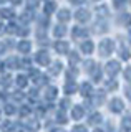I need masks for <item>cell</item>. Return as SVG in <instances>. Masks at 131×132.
<instances>
[{
	"mask_svg": "<svg viewBox=\"0 0 131 132\" xmlns=\"http://www.w3.org/2000/svg\"><path fill=\"white\" fill-rule=\"evenodd\" d=\"M12 99H17V101H23V99H25V96H23V93L17 91V93H13V94H12Z\"/></svg>",
	"mask_w": 131,
	"mask_h": 132,
	"instance_id": "obj_11",
	"label": "cell"
},
{
	"mask_svg": "<svg viewBox=\"0 0 131 132\" xmlns=\"http://www.w3.org/2000/svg\"><path fill=\"white\" fill-rule=\"evenodd\" d=\"M7 31H9V33H17V31H18L17 25H15V23H10L9 27H7Z\"/></svg>",
	"mask_w": 131,
	"mask_h": 132,
	"instance_id": "obj_13",
	"label": "cell"
},
{
	"mask_svg": "<svg viewBox=\"0 0 131 132\" xmlns=\"http://www.w3.org/2000/svg\"><path fill=\"white\" fill-rule=\"evenodd\" d=\"M73 112H75V117H80V116H81V111L80 109H75Z\"/></svg>",
	"mask_w": 131,
	"mask_h": 132,
	"instance_id": "obj_23",
	"label": "cell"
},
{
	"mask_svg": "<svg viewBox=\"0 0 131 132\" xmlns=\"http://www.w3.org/2000/svg\"><path fill=\"white\" fill-rule=\"evenodd\" d=\"M28 64H30V60H28V58H23V60L20 61V66H22V68H23V66L28 68Z\"/></svg>",
	"mask_w": 131,
	"mask_h": 132,
	"instance_id": "obj_18",
	"label": "cell"
},
{
	"mask_svg": "<svg viewBox=\"0 0 131 132\" xmlns=\"http://www.w3.org/2000/svg\"><path fill=\"white\" fill-rule=\"evenodd\" d=\"M55 48H56V51H58V53H63V51H67V43L58 41V43L55 45Z\"/></svg>",
	"mask_w": 131,
	"mask_h": 132,
	"instance_id": "obj_9",
	"label": "cell"
},
{
	"mask_svg": "<svg viewBox=\"0 0 131 132\" xmlns=\"http://www.w3.org/2000/svg\"><path fill=\"white\" fill-rule=\"evenodd\" d=\"M2 130H3V132H12V130H13L12 122H10V121H3V122H2Z\"/></svg>",
	"mask_w": 131,
	"mask_h": 132,
	"instance_id": "obj_7",
	"label": "cell"
},
{
	"mask_svg": "<svg viewBox=\"0 0 131 132\" xmlns=\"http://www.w3.org/2000/svg\"><path fill=\"white\" fill-rule=\"evenodd\" d=\"M18 112H20V116H28V114H30V107H28V106H22Z\"/></svg>",
	"mask_w": 131,
	"mask_h": 132,
	"instance_id": "obj_12",
	"label": "cell"
},
{
	"mask_svg": "<svg viewBox=\"0 0 131 132\" xmlns=\"http://www.w3.org/2000/svg\"><path fill=\"white\" fill-rule=\"evenodd\" d=\"M0 16L2 18H13L15 13L12 8H0Z\"/></svg>",
	"mask_w": 131,
	"mask_h": 132,
	"instance_id": "obj_5",
	"label": "cell"
},
{
	"mask_svg": "<svg viewBox=\"0 0 131 132\" xmlns=\"http://www.w3.org/2000/svg\"><path fill=\"white\" fill-rule=\"evenodd\" d=\"M55 8H56V3L55 2H47V5H45V13H52Z\"/></svg>",
	"mask_w": 131,
	"mask_h": 132,
	"instance_id": "obj_8",
	"label": "cell"
},
{
	"mask_svg": "<svg viewBox=\"0 0 131 132\" xmlns=\"http://www.w3.org/2000/svg\"><path fill=\"white\" fill-rule=\"evenodd\" d=\"M18 132H25V130H18Z\"/></svg>",
	"mask_w": 131,
	"mask_h": 132,
	"instance_id": "obj_27",
	"label": "cell"
},
{
	"mask_svg": "<svg viewBox=\"0 0 131 132\" xmlns=\"http://www.w3.org/2000/svg\"><path fill=\"white\" fill-rule=\"evenodd\" d=\"M58 69H60V64H58V63H56L55 66H53V71H55V73H58Z\"/></svg>",
	"mask_w": 131,
	"mask_h": 132,
	"instance_id": "obj_24",
	"label": "cell"
},
{
	"mask_svg": "<svg viewBox=\"0 0 131 132\" xmlns=\"http://www.w3.org/2000/svg\"><path fill=\"white\" fill-rule=\"evenodd\" d=\"M13 5H22V0H10Z\"/></svg>",
	"mask_w": 131,
	"mask_h": 132,
	"instance_id": "obj_22",
	"label": "cell"
},
{
	"mask_svg": "<svg viewBox=\"0 0 131 132\" xmlns=\"http://www.w3.org/2000/svg\"><path fill=\"white\" fill-rule=\"evenodd\" d=\"M18 58H9V60H7V66H9V68H20V63H18Z\"/></svg>",
	"mask_w": 131,
	"mask_h": 132,
	"instance_id": "obj_6",
	"label": "cell"
},
{
	"mask_svg": "<svg viewBox=\"0 0 131 132\" xmlns=\"http://www.w3.org/2000/svg\"><path fill=\"white\" fill-rule=\"evenodd\" d=\"M58 18L61 20V22H63V20H68V18H70V13H68L67 10H61L60 13H58Z\"/></svg>",
	"mask_w": 131,
	"mask_h": 132,
	"instance_id": "obj_10",
	"label": "cell"
},
{
	"mask_svg": "<svg viewBox=\"0 0 131 132\" xmlns=\"http://www.w3.org/2000/svg\"><path fill=\"white\" fill-rule=\"evenodd\" d=\"M35 60H37V63L38 64H48V61H50V58H48V53L45 51V50H42V51H38L37 53V56H35Z\"/></svg>",
	"mask_w": 131,
	"mask_h": 132,
	"instance_id": "obj_1",
	"label": "cell"
},
{
	"mask_svg": "<svg viewBox=\"0 0 131 132\" xmlns=\"http://www.w3.org/2000/svg\"><path fill=\"white\" fill-rule=\"evenodd\" d=\"M30 48H32V43H30L28 40H22V41L17 45V50H18L20 53H23V55H27V53L30 51Z\"/></svg>",
	"mask_w": 131,
	"mask_h": 132,
	"instance_id": "obj_2",
	"label": "cell"
},
{
	"mask_svg": "<svg viewBox=\"0 0 131 132\" xmlns=\"http://www.w3.org/2000/svg\"><path fill=\"white\" fill-rule=\"evenodd\" d=\"M55 96H56V89H55V88H52V89L47 91V97H48V99H50V97H55Z\"/></svg>",
	"mask_w": 131,
	"mask_h": 132,
	"instance_id": "obj_15",
	"label": "cell"
},
{
	"mask_svg": "<svg viewBox=\"0 0 131 132\" xmlns=\"http://www.w3.org/2000/svg\"><path fill=\"white\" fill-rule=\"evenodd\" d=\"M90 50H91V45H90V43H86V45H83V51H90Z\"/></svg>",
	"mask_w": 131,
	"mask_h": 132,
	"instance_id": "obj_21",
	"label": "cell"
},
{
	"mask_svg": "<svg viewBox=\"0 0 131 132\" xmlns=\"http://www.w3.org/2000/svg\"><path fill=\"white\" fill-rule=\"evenodd\" d=\"M17 33H18V35H22V36H27L28 35V28H20Z\"/></svg>",
	"mask_w": 131,
	"mask_h": 132,
	"instance_id": "obj_19",
	"label": "cell"
},
{
	"mask_svg": "<svg viewBox=\"0 0 131 132\" xmlns=\"http://www.w3.org/2000/svg\"><path fill=\"white\" fill-rule=\"evenodd\" d=\"M17 106H13V104H10V102H9V104H5V107H3V112H5L7 116H15V114H17Z\"/></svg>",
	"mask_w": 131,
	"mask_h": 132,
	"instance_id": "obj_4",
	"label": "cell"
},
{
	"mask_svg": "<svg viewBox=\"0 0 131 132\" xmlns=\"http://www.w3.org/2000/svg\"><path fill=\"white\" fill-rule=\"evenodd\" d=\"M32 18V13H30V12H23V13H22V20H23V22H28V20H30Z\"/></svg>",
	"mask_w": 131,
	"mask_h": 132,
	"instance_id": "obj_14",
	"label": "cell"
},
{
	"mask_svg": "<svg viewBox=\"0 0 131 132\" xmlns=\"http://www.w3.org/2000/svg\"><path fill=\"white\" fill-rule=\"evenodd\" d=\"M71 2H75V3H78V2H83V0H71Z\"/></svg>",
	"mask_w": 131,
	"mask_h": 132,
	"instance_id": "obj_25",
	"label": "cell"
},
{
	"mask_svg": "<svg viewBox=\"0 0 131 132\" xmlns=\"http://www.w3.org/2000/svg\"><path fill=\"white\" fill-rule=\"evenodd\" d=\"M2 30H3V25H2V23H0V31H2Z\"/></svg>",
	"mask_w": 131,
	"mask_h": 132,
	"instance_id": "obj_26",
	"label": "cell"
},
{
	"mask_svg": "<svg viewBox=\"0 0 131 132\" xmlns=\"http://www.w3.org/2000/svg\"><path fill=\"white\" fill-rule=\"evenodd\" d=\"M63 33H65V28H63V27H56V28H55V35H56V36H61Z\"/></svg>",
	"mask_w": 131,
	"mask_h": 132,
	"instance_id": "obj_16",
	"label": "cell"
},
{
	"mask_svg": "<svg viewBox=\"0 0 131 132\" xmlns=\"http://www.w3.org/2000/svg\"><path fill=\"white\" fill-rule=\"evenodd\" d=\"M17 84H18L20 89L27 88V84H28V76H27V74H18V76H17Z\"/></svg>",
	"mask_w": 131,
	"mask_h": 132,
	"instance_id": "obj_3",
	"label": "cell"
},
{
	"mask_svg": "<svg viewBox=\"0 0 131 132\" xmlns=\"http://www.w3.org/2000/svg\"><path fill=\"white\" fill-rule=\"evenodd\" d=\"M76 16H80L81 20H85L86 18V12H80V13H76Z\"/></svg>",
	"mask_w": 131,
	"mask_h": 132,
	"instance_id": "obj_20",
	"label": "cell"
},
{
	"mask_svg": "<svg viewBox=\"0 0 131 132\" xmlns=\"http://www.w3.org/2000/svg\"><path fill=\"white\" fill-rule=\"evenodd\" d=\"M37 126H38V124H37V121H33V122H27V127H28L30 130H35Z\"/></svg>",
	"mask_w": 131,
	"mask_h": 132,
	"instance_id": "obj_17",
	"label": "cell"
}]
</instances>
